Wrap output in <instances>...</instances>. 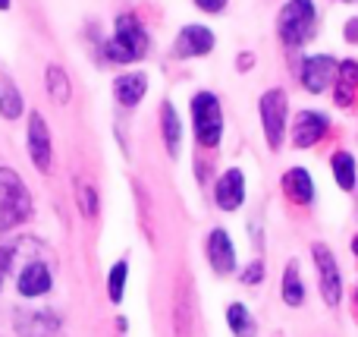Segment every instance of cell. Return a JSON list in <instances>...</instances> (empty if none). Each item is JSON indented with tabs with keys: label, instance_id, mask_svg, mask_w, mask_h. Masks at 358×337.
Listing matches in <instances>:
<instances>
[{
	"label": "cell",
	"instance_id": "1",
	"mask_svg": "<svg viewBox=\"0 0 358 337\" xmlns=\"http://www.w3.org/2000/svg\"><path fill=\"white\" fill-rule=\"evenodd\" d=\"M31 214V195L22 177L10 167H0V231H13Z\"/></svg>",
	"mask_w": 358,
	"mask_h": 337
},
{
	"label": "cell",
	"instance_id": "2",
	"mask_svg": "<svg viewBox=\"0 0 358 337\" xmlns=\"http://www.w3.org/2000/svg\"><path fill=\"white\" fill-rule=\"evenodd\" d=\"M107 57L113 63H132V60H142L145 50H148V32L142 29L136 16H120L117 19V29H113V38L107 41Z\"/></svg>",
	"mask_w": 358,
	"mask_h": 337
},
{
	"label": "cell",
	"instance_id": "3",
	"mask_svg": "<svg viewBox=\"0 0 358 337\" xmlns=\"http://www.w3.org/2000/svg\"><path fill=\"white\" fill-rule=\"evenodd\" d=\"M315 32V4L311 0H289L277 16V35L286 48H302Z\"/></svg>",
	"mask_w": 358,
	"mask_h": 337
},
{
	"label": "cell",
	"instance_id": "4",
	"mask_svg": "<svg viewBox=\"0 0 358 337\" xmlns=\"http://www.w3.org/2000/svg\"><path fill=\"white\" fill-rule=\"evenodd\" d=\"M192 123H195V139L201 149H217L223 136V111L217 95L198 92L192 98Z\"/></svg>",
	"mask_w": 358,
	"mask_h": 337
},
{
	"label": "cell",
	"instance_id": "5",
	"mask_svg": "<svg viewBox=\"0 0 358 337\" xmlns=\"http://www.w3.org/2000/svg\"><path fill=\"white\" fill-rule=\"evenodd\" d=\"M261 111V126H264V136L271 149L283 145V132H286V114H289V101H286L283 88H271V92L261 95L258 101Z\"/></svg>",
	"mask_w": 358,
	"mask_h": 337
},
{
	"label": "cell",
	"instance_id": "6",
	"mask_svg": "<svg viewBox=\"0 0 358 337\" xmlns=\"http://www.w3.org/2000/svg\"><path fill=\"white\" fill-rule=\"evenodd\" d=\"M315 262H317V275H321V294L327 306H336L343 296V281H340V265H336L334 252L324 243H315Z\"/></svg>",
	"mask_w": 358,
	"mask_h": 337
},
{
	"label": "cell",
	"instance_id": "7",
	"mask_svg": "<svg viewBox=\"0 0 358 337\" xmlns=\"http://www.w3.org/2000/svg\"><path fill=\"white\" fill-rule=\"evenodd\" d=\"M25 142H29V155H31V164H35L41 174L50 170V130L44 123L41 114H29V132H25Z\"/></svg>",
	"mask_w": 358,
	"mask_h": 337
},
{
	"label": "cell",
	"instance_id": "8",
	"mask_svg": "<svg viewBox=\"0 0 358 337\" xmlns=\"http://www.w3.org/2000/svg\"><path fill=\"white\" fill-rule=\"evenodd\" d=\"M204 256H208L210 268L217 271V275H233L236 271V246L233 240H229L227 231H210L208 240H204Z\"/></svg>",
	"mask_w": 358,
	"mask_h": 337
},
{
	"label": "cell",
	"instance_id": "9",
	"mask_svg": "<svg viewBox=\"0 0 358 337\" xmlns=\"http://www.w3.org/2000/svg\"><path fill=\"white\" fill-rule=\"evenodd\" d=\"M336 67H340V63H336L334 57H327V54L305 57V63H302V85L308 88V92H315V95L324 92V88L336 79Z\"/></svg>",
	"mask_w": 358,
	"mask_h": 337
},
{
	"label": "cell",
	"instance_id": "10",
	"mask_svg": "<svg viewBox=\"0 0 358 337\" xmlns=\"http://www.w3.org/2000/svg\"><path fill=\"white\" fill-rule=\"evenodd\" d=\"M214 199L223 212H236V208H242V202H245V174H242L239 167L227 170L214 186Z\"/></svg>",
	"mask_w": 358,
	"mask_h": 337
},
{
	"label": "cell",
	"instance_id": "11",
	"mask_svg": "<svg viewBox=\"0 0 358 337\" xmlns=\"http://www.w3.org/2000/svg\"><path fill=\"white\" fill-rule=\"evenodd\" d=\"M327 117L317 111H302L296 117V126H292V142L299 145V149H311V145H317L324 136H327Z\"/></svg>",
	"mask_w": 358,
	"mask_h": 337
},
{
	"label": "cell",
	"instance_id": "12",
	"mask_svg": "<svg viewBox=\"0 0 358 337\" xmlns=\"http://www.w3.org/2000/svg\"><path fill=\"white\" fill-rule=\"evenodd\" d=\"M176 57H204L214 50V32L204 25H185L173 44Z\"/></svg>",
	"mask_w": 358,
	"mask_h": 337
},
{
	"label": "cell",
	"instance_id": "13",
	"mask_svg": "<svg viewBox=\"0 0 358 337\" xmlns=\"http://www.w3.org/2000/svg\"><path fill=\"white\" fill-rule=\"evenodd\" d=\"M50 284H54V275H50V268L44 262H31L19 271V294L29 296V300L44 296L50 290Z\"/></svg>",
	"mask_w": 358,
	"mask_h": 337
},
{
	"label": "cell",
	"instance_id": "14",
	"mask_svg": "<svg viewBox=\"0 0 358 337\" xmlns=\"http://www.w3.org/2000/svg\"><path fill=\"white\" fill-rule=\"evenodd\" d=\"M60 322L54 312H19L16 315V334L19 337H54Z\"/></svg>",
	"mask_w": 358,
	"mask_h": 337
},
{
	"label": "cell",
	"instance_id": "15",
	"mask_svg": "<svg viewBox=\"0 0 358 337\" xmlns=\"http://www.w3.org/2000/svg\"><path fill=\"white\" fill-rule=\"evenodd\" d=\"M283 193L296 205H308V202H315V180L305 167H292L283 174Z\"/></svg>",
	"mask_w": 358,
	"mask_h": 337
},
{
	"label": "cell",
	"instance_id": "16",
	"mask_svg": "<svg viewBox=\"0 0 358 337\" xmlns=\"http://www.w3.org/2000/svg\"><path fill=\"white\" fill-rule=\"evenodd\" d=\"M145 92H148V76L145 73H126L117 76V82H113V95L123 107H136L145 98Z\"/></svg>",
	"mask_w": 358,
	"mask_h": 337
},
{
	"label": "cell",
	"instance_id": "17",
	"mask_svg": "<svg viewBox=\"0 0 358 337\" xmlns=\"http://www.w3.org/2000/svg\"><path fill=\"white\" fill-rule=\"evenodd\" d=\"M355 92H358V63L355 60H343L336 67V104L349 107L355 101Z\"/></svg>",
	"mask_w": 358,
	"mask_h": 337
},
{
	"label": "cell",
	"instance_id": "18",
	"mask_svg": "<svg viewBox=\"0 0 358 337\" xmlns=\"http://www.w3.org/2000/svg\"><path fill=\"white\" fill-rule=\"evenodd\" d=\"M161 126H164V142H167V151L170 155H176L179 139H182V123H179V114H176V107L170 104V101L161 107Z\"/></svg>",
	"mask_w": 358,
	"mask_h": 337
},
{
	"label": "cell",
	"instance_id": "19",
	"mask_svg": "<svg viewBox=\"0 0 358 337\" xmlns=\"http://www.w3.org/2000/svg\"><path fill=\"white\" fill-rule=\"evenodd\" d=\"M283 303L286 306H302L305 300V287H302V277H299V262H289L283 271Z\"/></svg>",
	"mask_w": 358,
	"mask_h": 337
},
{
	"label": "cell",
	"instance_id": "20",
	"mask_svg": "<svg viewBox=\"0 0 358 337\" xmlns=\"http://www.w3.org/2000/svg\"><path fill=\"white\" fill-rule=\"evenodd\" d=\"M44 82H48V95L57 101V104H66L69 95H73V85H69V76L63 73L60 67H48L44 69Z\"/></svg>",
	"mask_w": 358,
	"mask_h": 337
},
{
	"label": "cell",
	"instance_id": "21",
	"mask_svg": "<svg viewBox=\"0 0 358 337\" xmlns=\"http://www.w3.org/2000/svg\"><path fill=\"white\" fill-rule=\"evenodd\" d=\"M330 167H334V177L343 189H355V158L349 151H336L330 158Z\"/></svg>",
	"mask_w": 358,
	"mask_h": 337
},
{
	"label": "cell",
	"instance_id": "22",
	"mask_svg": "<svg viewBox=\"0 0 358 337\" xmlns=\"http://www.w3.org/2000/svg\"><path fill=\"white\" fill-rule=\"evenodd\" d=\"M0 114L6 120H16L22 114V95L10 79H0Z\"/></svg>",
	"mask_w": 358,
	"mask_h": 337
},
{
	"label": "cell",
	"instance_id": "23",
	"mask_svg": "<svg viewBox=\"0 0 358 337\" xmlns=\"http://www.w3.org/2000/svg\"><path fill=\"white\" fill-rule=\"evenodd\" d=\"M227 322H229V331H233L236 337H252V315H248V309L242 306V303H233V306L227 309Z\"/></svg>",
	"mask_w": 358,
	"mask_h": 337
},
{
	"label": "cell",
	"instance_id": "24",
	"mask_svg": "<svg viewBox=\"0 0 358 337\" xmlns=\"http://www.w3.org/2000/svg\"><path fill=\"white\" fill-rule=\"evenodd\" d=\"M126 275H129V265L117 262L110 268V277H107V294H110V303L123 300V290H126Z\"/></svg>",
	"mask_w": 358,
	"mask_h": 337
},
{
	"label": "cell",
	"instance_id": "25",
	"mask_svg": "<svg viewBox=\"0 0 358 337\" xmlns=\"http://www.w3.org/2000/svg\"><path fill=\"white\" fill-rule=\"evenodd\" d=\"M79 208L85 218L98 214V193H94V186H88V183H79Z\"/></svg>",
	"mask_w": 358,
	"mask_h": 337
},
{
	"label": "cell",
	"instance_id": "26",
	"mask_svg": "<svg viewBox=\"0 0 358 337\" xmlns=\"http://www.w3.org/2000/svg\"><path fill=\"white\" fill-rule=\"evenodd\" d=\"M264 281V262H252L242 271V284H261Z\"/></svg>",
	"mask_w": 358,
	"mask_h": 337
},
{
	"label": "cell",
	"instance_id": "27",
	"mask_svg": "<svg viewBox=\"0 0 358 337\" xmlns=\"http://www.w3.org/2000/svg\"><path fill=\"white\" fill-rule=\"evenodd\" d=\"M10 265H13V246H0V287H3L6 275H10Z\"/></svg>",
	"mask_w": 358,
	"mask_h": 337
},
{
	"label": "cell",
	"instance_id": "28",
	"mask_svg": "<svg viewBox=\"0 0 358 337\" xmlns=\"http://www.w3.org/2000/svg\"><path fill=\"white\" fill-rule=\"evenodd\" d=\"M198 6H201L204 13H220L223 6H227V0H195Z\"/></svg>",
	"mask_w": 358,
	"mask_h": 337
},
{
	"label": "cell",
	"instance_id": "29",
	"mask_svg": "<svg viewBox=\"0 0 358 337\" xmlns=\"http://www.w3.org/2000/svg\"><path fill=\"white\" fill-rule=\"evenodd\" d=\"M239 67H242V69H248V67H252V54H242V60H239Z\"/></svg>",
	"mask_w": 358,
	"mask_h": 337
},
{
	"label": "cell",
	"instance_id": "30",
	"mask_svg": "<svg viewBox=\"0 0 358 337\" xmlns=\"http://www.w3.org/2000/svg\"><path fill=\"white\" fill-rule=\"evenodd\" d=\"M0 10H10V0H0Z\"/></svg>",
	"mask_w": 358,
	"mask_h": 337
},
{
	"label": "cell",
	"instance_id": "31",
	"mask_svg": "<svg viewBox=\"0 0 358 337\" xmlns=\"http://www.w3.org/2000/svg\"><path fill=\"white\" fill-rule=\"evenodd\" d=\"M352 252H355V256H358V237L352 240Z\"/></svg>",
	"mask_w": 358,
	"mask_h": 337
},
{
	"label": "cell",
	"instance_id": "32",
	"mask_svg": "<svg viewBox=\"0 0 358 337\" xmlns=\"http://www.w3.org/2000/svg\"><path fill=\"white\" fill-rule=\"evenodd\" d=\"M355 300H358V290H355Z\"/></svg>",
	"mask_w": 358,
	"mask_h": 337
}]
</instances>
